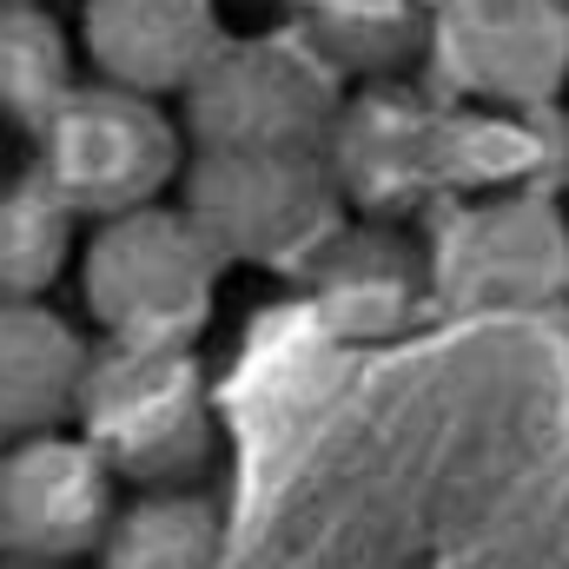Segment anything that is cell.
<instances>
[{"label": "cell", "instance_id": "1", "mask_svg": "<svg viewBox=\"0 0 569 569\" xmlns=\"http://www.w3.org/2000/svg\"><path fill=\"white\" fill-rule=\"evenodd\" d=\"M73 272L100 345L120 351H199L226 279L219 252L172 199L93 226Z\"/></svg>", "mask_w": 569, "mask_h": 569}, {"label": "cell", "instance_id": "2", "mask_svg": "<svg viewBox=\"0 0 569 569\" xmlns=\"http://www.w3.org/2000/svg\"><path fill=\"white\" fill-rule=\"evenodd\" d=\"M73 430L100 450L127 497L199 490L219 457V411L199 351H120L100 345Z\"/></svg>", "mask_w": 569, "mask_h": 569}, {"label": "cell", "instance_id": "3", "mask_svg": "<svg viewBox=\"0 0 569 569\" xmlns=\"http://www.w3.org/2000/svg\"><path fill=\"white\" fill-rule=\"evenodd\" d=\"M186 159L192 146L166 100L107 87L93 73L33 133V172L80 226H107L146 206H166V192L186 179Z\"/></svg>", "mask_w": 569, "mask_h": 569}, {"label": "cell", "instance_id": "4", "mask_svg": "<svg viewBox=\"0 0 569 569\" xmlns=\"http://www.w3.org/2000/svg\"><path fill=\"white\" fill-rule=\"evenodd\" d=\"M219 266L305 272L351 219L325 152H192L172 199Z\"/></svg>", "mask_w": 569, "mask_h": 569}, {"label": "cell", "instance_id": "5", "mask_svg": "<svg viewBox=\"0 0 569 569\" xmlns=\"http://www.w3.org/2000/svg\"><path fill=\"white\" fill-rule=\"evenodd\" d=\"M345 87L298 40H226L172 100L192 152H325Z\"/></svg>", "mask_w": 569, "mask_h": 569}, {"label": "cell", "instance_id": "6", "mask_svg": "<svg viewBox=\"0 0 569 569\" xmlns=\"http://www.w3.org/2000/svg\"><path fill=\"white\" fill-rule=\"evenodd\" d=\"M120 503H127L120 477L80 430L0 443V563H93Z\"/></svg>", "mask_w": 569, "mask_h": 569}, {"label": "cell", "instance_id": "7", "mask_svg": "<svg viewBox=\"0 0 569 569\" xmlns=\"http://www.w3.org/2000/svg\"><path fill=\"white\" fill-rule=\"evenodd\" d=\"M430 60L470 100L543 107L569 80V7L563 0H437Z\"/></svg>", "mask_w": 569, "mask_h": 569}, {"label": "cell", "instance_id": "8", "mask_svg": "<svg viewBox=\"0 0 569 569\" xmlns=\"http://www.w3.org/2000/svg\"><path fill=\"white\" fill-rule=\"evenodd\" d=\"M311 311L331 338L345 345H385L398 338L430 291V259L418 239H405V226L391 219H351L305 272Z\"/></svg>", "mask_w": 569, "mask_h": 569}, {"label": "cell", "instance_id": "9", "mask_svg": "<svg viewBox=\"0 0 569 569\" xmlns=\"http://www.w3.org/2000/svg\"><path fill=\"white\" fill-rule=\"evenodd\" d=\"M73 40L93 80L172 107L192 73L226 47V20L219 0H80Z\"/></svg>", "mask_w": 569, "mask_h": 569}, {"label": "cell", "instance_id": "10", "mask_svg": "<svg viewBox=\"0 0 569 569\" xmlns=\"http://www.w3.org/2000/svg\"><path fill=\"white\" fill-rule=\"evenodd\" d=\"M325 166L358 219H391L437 172V120L405 87H358L338 107Z\"/></svg>", "mask_w": 569, "mask_h": 569}, {"label": "cell", "instance_id": "11", "mask_svg": "<svg viewBox=\"0 0 569 569\" xmlns=\"http://www.w3.org/2000/svg\"><path fill=\"white\" fill-rule=\"evenodd\" d=\"M93 338L40 305H0V443L73 430L87 371H93Z\"/></svg>", "mask_w": 569, "mask_h": 569}, {"label": "cell", "instance_id": "12", "mask_svg": "<svg viewBox=\"0 0 569 569\" xmlns=\"http://www.w3.org/2000/svg\"><path fill=\"white\" fill-rule=\"evenodd\" d=\"M550 212L543 206H483L463 212L450 226V239L437 246L430 284H443L450 298H543L563 279V246L550 239Z\"/></svg>", "mask_w": 569, "mask_h": 569}, {"label": "cell", "instance_id": "13", "mask_svg": "<svg viewBox=\"0 0 569 569\" xmlns=\"http://www.w3.org/2000/svg\"><path fill=\"white\" fill-rule=\"evenodd\" d=\"M437 0H305V47L345 80L398 87V73L430 53Z\"/></svg>", "mask_w": 569, "mask_h": 569}, {"label": "cell", "instance_id": "14", "mask_svg": "<svg viewBox=\"0 0 569 569\" xmlns=\"http://www.w3.org/2000/svg\"><path fill=\"white\" fill-rule=\"evenodd\" d=\"M226 510L206 490H140L100 537L93 569H219Z\"/></svg>", "mask_w": 569, "mask_h": 569}, {"label": "cell", "instance_id": "15", "mask_svg": "<svg viewBox=\"0 0 569 569\" xmlns=\"http://www.w3.org/2000/svg\"><path fill=\"white\" fill-rule=\"evenodd\" d=\"M80 87V40L40 0H0V127L40 133Z\"/></svg>", "mask_w": 569, "mask_h": 569}, {"label": "cell", "instance_id": "16", "mask_svg": "<svg viewBox=\"0 0 569 569\" xmlns=\"http://www.w3.org/2000/svg\"><path fill=\"white\" fill-rule=\"evenodd\" d=\"M67 266H80V219L47 192V179H0V305H40Z\"/></svg>", "mask_w": 569, "mask_h": 569}, {"label": "cell", "instance_id": "17", "mask_svg": "<svg viewBox=\"0 0 569 569\" xmlns=\"http://www.w3.org/2000/svg\"><path fill=\"white\" fill-rule=\"evenodd\" d=\"M0 569H47V563H0Z\"/></svg>", "mask_w": 569, "mask_h": 569}, {"label": "cell", "instance_id": "18", "mask_svg": "<svg viewBox=\"0 0 569 569\" xmlns=\"http://www.w3.org/2000/svg\"><path fill=\"white\" fill-rule=\"evenodd\" d=\"M40 7H47V0H40Z\"/></svg>", "mask_w": 569, "mask_h": 569}]
</instances>
